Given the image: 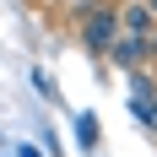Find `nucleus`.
Masks as SVG:
<instances>
[{
	"instance_id": "nucleus-1",
	"label": "nucleus",
	"mask_w": 157,
	"mask_h": 157,
	"mask_svg": "<svg viewBox=\"0 0 157 157\" xmlns=\"http://www.w3.org/2000/svg\"><path fill=\"white\" fill-rule=\"evenodd\" d=\"M114 38H119L114 6H109V0H103V6H87V11H81V49H87V54H109Z\"/></svg>"
},
{
	"instance_id": "nucleus-2",
	"label": "nucleus",
	"mask_w": 157,
	"mask_h": 157,
	"mask_svg": "<svg viewBox=\"0 0 157 157\" xmlns=\"http://www.w3.org/2000/svg\"><path fill=\"white\" fill-rule=\"evenodd\" d=\"M114 16H119V33H125V38H141V44H152L157 22H152V11H146V0H125V6H114Z\"/></svg>"
},
{
	"instance_id": "nucleus-3",
	"label": "nucleus",
	"mask_w": 157,
	"mask_h": 157,
	"mask_svg": "<svg viewBox=\"0 0 157 157\" xmlns=\"http://www.w3.org/2000/svg\"><path fill=\"white\" fill-rule=\"evenodd\" d=\"M146 54H152V44H141V38H125V33L109 44V60H114V65H125V71H146Z\"/></svg>"
},
{
	"instance_id": "nucleus-4",
	"label": "nucleus",
	"mask_w": 157,
	"mask_h": 157,
	"mask_svg": "<svg viewBox=\"0 0 157 157\" xmlns=\"http://www.w3.org/2000/svg\"><path fill=\"white\" fill-rule=\"evenodd\" d=\"M76 136H81V146H98V119H92V114L76 119Z\"/></svg>"
},
{
	"instance_id": "nucleus-5",
	"label": "nucleus",
	"mask_w": 157,
	"mask_h": 157,
	"mask_svg": "<svg viewBox=\"0 0 157 157\" xmlns=\"http://www.w3.org/2000/svg\"><path fill=\"white\" fill-rule=\"evenodd\" d=\"M136 119H141L146 130L157 136V98H146V103H136Z\"/></svg>"
},
{
	"instance_id": "nucleus-6",
	"label": "nucleus",
	"mask_w": 157,
	"mask_h": 157,
	"mask_svg": "<svg viewBox=\"0 0 157 157\" xmlns=\"http://www.w3.org/2000/svg\"><path fill=\"white\" fill-rule=\"evenodd\" d=\"M60 6H71V11H87V6H103V0H60Z\"/></svg>"
},
{
	"instance_id": "nucleus-7",
	"label": "nucleus",
	"mask_w": 157,
	"mask_h": 157,
	"mask_svg": "<svg viewBox=\"0 0 157 157\" xmlns=\"http://www.w3.org/2000/svg\"><path fill=\"white\" fill-rule=\"evenodd\" d=\"M146 11H152V22H157V0H146Z\"/></svg>"
},
{
	"instance_id": "nucleus-8",
	"label": "nucleus",
	"mask_w": 157,
	"mask_h": 157,
	"mask_svg": "<svg viewBox=\"0 0 157 157\" xmlns=\"http://www.w3.org/2000/svg\"><path fill=\"white\" fill-rule=\"evenodd\" d=\"M152 54H157V33H152Z\"/></svg>"
}]
</instances>
